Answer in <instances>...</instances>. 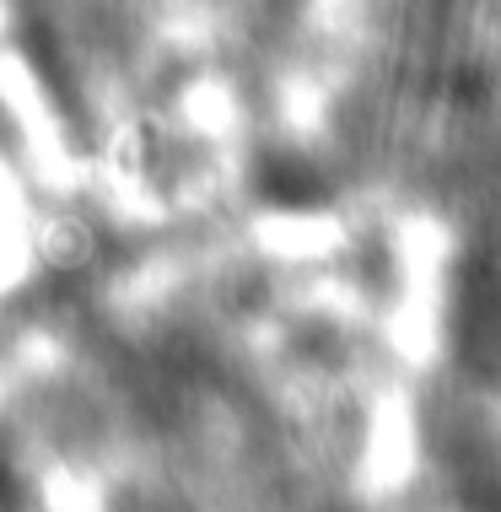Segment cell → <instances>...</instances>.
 <instances>
[{
    "instance_id": "1",
    "label": "cell",
    "mask_w": 501,
    "mask_h": 512,
    "mask_svg": "<svg viewBox=\"0 0 501 512\" xmlns=\"http://www.w3.org/2000/svg\"><path fill=\"white\" fill-rule=\"evenodd\" d=\"M259 189L270 200H281V205H313L318 195H324V178H318L302 157H270L264 173H259Z\"/></svg>"
}]
</instances>
